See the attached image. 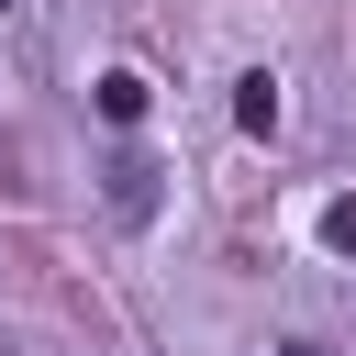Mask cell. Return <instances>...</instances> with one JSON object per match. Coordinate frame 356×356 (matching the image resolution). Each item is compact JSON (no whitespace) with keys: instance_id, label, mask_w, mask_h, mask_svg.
<instances>
[{"instance_id":"6da1fadb","label":"cell","mask_w":356,"mask_h":356,"mask_svg":"<svg viewBox=\"0 0 356 356\" xmlns=\"http://www.w3.org/2000/svg\"><path fill=\"white\" fill-rule=\"evenodd\" d=\"M100 189H111V211H122V222H156V156H145V145H111Z\"/></svg>"},{"instance_id":"7a4b0ae2","label":"cell","mask_w":356,"mask_h":356,"mask_svg":"<svg viewBox=\"0 0 356 356\" xmlns=\"http://www.w3.org/2000/svg\"><path fill=\"white\" fill-rule=\"evenodd\" d=\"M145 100H156V89H145L134 67H111V78H100V122H111V134H134V122H145Z\"/></svg>"},{"instance_id":"3957f363","label":"cell","mask_w":356,"mask_h":356,"mask_svg":"<svg viewBox=\"0 0 356 356\" xmlns=\"http://www.w3.org/2000/svg\"><path fill=\"white\" fill-rule=\"evenodd\" d=\"M234 122H245V134H278V78H267V67L234 78Z\"/></svg>"},{"instance_id":"277c9868","label":"cell","mask_w":356,"mask_h":356,"mask_svg":"<svg viewBox=\"0 0 356 356\" xmlns=\"http://www.w3.org/2000/svg\"><path fill=\"white\" fill-rule=\"evenodd\" d=\"M323 245H334V256H356V200H334V211H323Z\"/></svg>"},{"instance_id":"5b68a950","label":"cell","mask_w":356,"mask_h":356,"mask_svg":"<svg viewBox=\"0 0 356 356\" xmlns=\"http://www.w3.org/2000/svg\"><path fill=\"white\" fill-rule=\"evenodd\" d=\"M278 356H323V345H312V334H289V345H278Z\"/></svg>"},{"instance_id":"8992f818","label":"cell","mask_w":356,"mask_h":356,"mask_svg":"<svg viewBox=\"0 0 356 356\" xmlns=\"http://www.w3.org/2000/svg\"><path fill=\"white\" fill-rule=\"evenodd\" d=\"M0 11H11V0H0Z\"/></svg>"}]
</instances>
